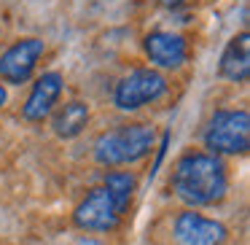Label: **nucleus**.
Segmentation results:
<instances>
[{"instance_id":"0eeeda50","label":"nucleus","mask_w":250,"mask_h":245,"mask_svg":"<svg viewBox=\"0 0 250 245\" xmlns=\"http://www.w3.org/2000/svg\"><path fill=\"white\" fill-rule=\"evenodd\" d=\"M172 234L178 245H223L229 229L218 218H207L196 210H183L172 223Z\"/></svg>"},{"instance_id":"ddd939ff","label":"nucleus","mask_w":250,"mask_h":245,"mask_svg":"<svg viewBox=\"0 0 250 245\" xmlns=\"http://www.w3.org/2000/svg\"><path fill=\"white\" fill-rule=\"evenodd\" d=\"M167 146H169V132H164V135H162V143H159V154H156V162H153V170H151V175L159 170V164H162L164 154H167Z\"/></svg>"},{"instance_id":"7ed1b4c3","label":"nucleus","mask_w":250,"mask_h":245,"mask_svg":"<svg viewBox=\"0 0 250 245\" xmlns=\"http://www.w3.org/2000/svg\"><path fill=\"white\" fill-rule=\"evenodd\" d=\"M205 148L215 156H237L250 148V113L215 111L205 127Z\"/></svg>"},{"instance_id":"dca6fc26","label":"nucleus","mask_w":250,"mask_h":245,"mask_svg":"<svg viewBox=\"0 0 250 245\" xmlns=\"http://www.w3.org/2000/svg\"><path fill=\"white\" fill-rule=\"evenodd\" d=\"M0 33H3V30H0Z\"/></svg>"},{"instance_id":"f03ea898","label":"nucleus","mask_w":250,"mask_h":245,"mask_svg":"<svg viewBox=\"0 0 250 245\" xmlns=\"http://www.w3.org/2000/svg\"><path fill=\"white\" fill-rule=\"evenodd\" d=\"M156 130L151 124H124L119 130L103 132L94 140V162L103 167L135 164L153 151Z\"/></svg>"},{"instance_id":"6e6552de","label":"nucleus","mask_w":250,"mask_h":245,"mask_svg":"<svg viewBox=\"0 0 250 245\" xmlns=\"http://www.w3.org/2000/svg\"><path fill=\"white\" fill-rule=\"evenodd\" d=\"M143 49H146L148 60L156 67L164 70H175L188 60V44L180 33H169V30H153L143 38Z\"/></svg>"},{"instance_id":"9b49d317","label":"nucleus","mask_w":250,"mask_h":245,"mask_svg":"<svg viewBox=\"0 0 250 245\" xmlns=\"http://www.w3.org/2000/svg\"><path fill=\"white\" fill-rule=\"evenodd\" d=\"M89 119H92L89 105L81 103V100H70V103H65L54 113V119H51V132H54L57 137H62V140H73V137H78L89 127Z\"/></svg>"},{"instance_id":"f8f14e48","label":"nucleus","mask_w":250,"mask_h":245,"mask_svg":"<svg viewBox=\"0 0 250 245\" xmlns=\"http://www.w3.org/2000/svg\"><path fill=\"white\" fill-rule=\"evenodd\" d=\"M103 186L108 189V194L113 197L116 207L124 213L126 207H129V202H132V194H135L137 180H135V175H132L129 170H113V173L105 175Z\"/></svg>"},{"instance_id":"f257e3e1","label":"nucleus","mask_w":250,"mask_h":245,"mask_svg":"<svg viewBox=\"0 0 250 245\" xmlns=\"http://www.w3.org/2000/svg\"><path fill=\"white\" fill-rule=\"evenodd\" d=\"M172 191L188 207L215 205L229 191V175L221 156L210 151H188L172 167Z\"/></svg>"},{"instance_id":"9d476101","label":"nucleus","mask_w":250,"mask_h":245,"mask_svg":"<svg viewBox=\"0 0 250 245\" xmlns=\"http://www.w3.org/2000/svg\"><path fill=\"white\" fill-rule=\"evenodd\" d=\"M218 76L231 84H245L250 78V33L242 30L226 44L218 60Z\"/></svg>"},{"instance_id":"4468645a","label":"nucleus","mask_w":250,"mask_h":245,"mask_svg":"<svg viewBox=\"0 0 250 245\" xmlns=\"http://www.w3.org/2000/svg\"><path fill=\"white\" fill-rule=\"evenodd\" d=\"M156 3H162V6H167V8H175V6H180V3H186V0H156Z\"/></svg>"},{"instance_id":"2eb2a0df","label":"nucleus","mask_w":250,"mask_h":245,"mask_svg":"<svg viewBox=\"0 0 250 245\" xmlns=\"http://www.w3.org/2000/svg\"><path fill=\"white\" fill-rule=\"evenodd\" d=\"M8 103V92H6V87H3V84H0V108H3V105Z\"/></svg>"},{"instance_id":"423d86ee","label":"nucleus","mask_w":250,"mask_h":245,"mask_svg":"<svg viewBox=\"0 0 250 245\" xmlns=\"http://www.w3.org/2000/svg\"><path fill=\"white\" fill-rule=\"evenodd\" d=\"M46 54V44L41 38H22L14 46H8L0 54V81L11 84V87H22L33 78L35 67H38L41 57Z\"/></svg>"},{"instance_id":"39448f33","label":"nucleus","mask_w":250,"mask_h":245,"mask_svg":"<svg viewBox=\"0 0 250 245\" xmlns=\"http://www.w3.org/2000/svg\"><path fill=\"white\" fill-rule=\"evenodd\" d=\"M121 221V210L105 186H94L86 191L78 207L73 210V223L83 232H113Z\"/></svg>"},{"instance_id":"20e7f679","label":"nucleus","mask_w":250,"mask_h":245,"mask_svg":"<svg viewBox=\"0 0 250 245\" xmlns=\"http://www.w3.org/2000/svg\"><path fill=\"white\" fill-rule=\"evenodd\" d=\"M169 84L153 67H137L126 73L113 89V105L119 111H137L143 105H151L167 94Z\"/></svg>"},{"instance_id":"1a4fd4ad","label":"nucleus","mask_w":250,"mask_h":245,"mask_svg":"<svg viewBox=\"0 0 250 245\" xmlns=\"http://www.w3.org/2000/svg\"><path fill=\"white\" fill-rule=\"evenodd\" d=\"M62 87H65V78H62V73H57V70L43 73V76H41L38 81L33 84L27 100H24V105H22V119H27V121H43L46 116L51 113V108L57 105V100H60Z\"/></svg>"}]
</instances>
